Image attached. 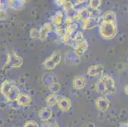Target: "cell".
Masks as SVG:
<instances>
[{
	"label": "cell",
	"mask_w": 128,
	"mask_h": 127,
	"mask_svg": "<svg viewBox=\"0 0 128 127\" xmlns=\"http://www.w3.org/2000/svg\"><path fill=\"white\" fill-rule=\"evenodd\" d=\"M95 88L97 92L103 95H112L116 92V83L113 78L108 74L102 76L96 82Z\"/></svg>",
	"instance_id": "obj_1"
},
{
	"label": "cell",
	"mask_w": 128,
	"mask_h": 127,
	"mask_svg": "<svg viewBox=\"0 0 128 127\" xmlns=\"http://www.w3.org/2000/svg\"><path fill=\"white\" fill-rule=\"evenodd\" d=\"M99 31L100 36L104 39H112L116 36L117 33V24L116 22H101Z\"/></svg>",
	"instance_id": "obj_2"
},
{
	"label": "cell",
	"mask_w": 128,
	"mask_h": 127,
	"mask_svg": "<svg viewBox=\"0 0 128 127\" xmlns=\"http://www.w3.org/2000/svg\"><path fill=\"white\" fill-rule=\"evenodd\" d=\"M76 29H77V24L75 22L70 25H66V27L64 28V33L62 36V41L66 43H68L70 40L71 36L75 32Z\"/></svg>",
	"instance_id": "obj_3"
},
{
	"label": "cell",
	"mask_w": 128,
	"mask_h": 127,
	"mask_svg": "<svg viewBox=\"0 0 128 127\" xmlns=\"http://www.w3.org/2000/svg\"><path fill=\"white\" fill-rule=\"evenodd\" d=\"M82 22V27L83 29H91L97 26L99 23L101 22V17L94 18L90 17Z\"/></svg>",
	"instance_id": "obj_4"
},
{
	"label": "cell",
	"mask_w": 128,
	"mask_h": 127,
	"mask_svg": "<svg viewBox=\"0 0 128 127\" xmlns=\"http://www.w3.org/2000/svg\"><path fill=\"white\" fill-rule=\"evenodd\" d=\"M57 104L59 109L64 112L68 111L72 108V101L69 98L66 97L59 96Z\"/></svg>",
	"instance_id": "obj_5"
},
{
	"label": "cell",
	"mask_w": 128,
	"mask_h": 127,
	"mask_svg": "<svg viewBox=\"0 0 128 127\" xmlns=\"http://www.w3.org/2000/svg\"><path fill=\"white\" fill-rule=\"evenodd\" d=\"M75 53L78 57L82 56L88 49V43L86 39L78 43L74 44L73 46Z\"/></svg>",
	"instance_id": "obj_6"
},
{
	"label": "cell",
	"mask_w": 128,
	"mask_h": 127,
	"mask_svg": "<svg viewBox=\"0 0 128 127\" xmlns=\"http://www.w3.org/2000/svg\"><path fill=\"white\" fill-rule=\"evenodd\" d=\"M96 108L101 111H106L110 106V101L104 96L100 97L96 99Z\"/></svg>",
	"instance_id": "obj_7"
},
{
	"label": "cell",
	"mask_w": 128,
	"mask_h": 127,
	"mask_svg": "<svg viewBox=\"0 0 128 127\" xmlns=\"http://www.w3.org/2000/svg\"><path fill=\"white\" fill-rule=\"evenodd\" d=\"M104 71V66L102 64H96L90 66L87 69V73L90 76H98L102 74Z\"/></svg>",
	"instance_id": "obj_8"
},
{
	"label": "cell",
	"mask_w": 128,
	"mask_h": 127,
	"mask_svg": "<svg viewBox=\"0 0 128 127\" xmlns=\"http://www.w3.org/2000/svg\"><path fill=\"white\" fill-rule=\"evenodd\" d=\"M74 17L76 19L80 20H84L87 18L90 17V11L89 9L87 7H83L82 8L76 10Z\"/></svg>",
	"instance_id": "obj_9"
},
{
	"label": "cell",
	"mask_w": 128,
	"mask_h": 127,
	"mask_svg": "<svg viewBox=\"0 0 128 127\" xmlns=\"http://www.w3.org/2000/svg\"><path fill=\"white\" fill-rule=\"evenodd\" d=\"M52 30V24L46 22L43 25L39 31V38L41 40L44 41L46 39L48 32Z\"/></svg>",
	"instance_id": "obj_10"
},
{
	"label": "cell",
	"mask_w": 128,
	"mask_h": 127,
	"mask_svg": "<svg viewBox=\"0 0 128 127\" xmlns=\"http://www.w3.org/2000/svg\"><path fill=\"white\" fill-rule=\"evenodd\" d=\"M17 103L21 106H29L31 104V97L28 94H20L17 97Z\"/></svg>",
	"instance_id": "obj_11"
},
{
	"label": "cell",
	"mask_w": 128,
	"mask_h": 127,
	"mask_svg": "<svg viewBox=\"0 0 128 127\" xmlns=\"http://www.w3.org/2000/svg\"><path fill=\"white\" fill-rule=\"evenodd\" d=\"M52 112L49 108H43L38 112V116L42 121H46L52 117Z\"/></svg>",
	"instance_id": "obj_12"
},
{
	"label": "cell",
	"mask_w": 128,
	"mask_h": 127,
	"mask_svg": "<svg viewBox=\"0 0 128 127\" xmlns=\"http://www.w3.org/2000/svg\"><path fill=\"white\" fill-rule=\"evenodd\" d=\"M86 86V79L82 76H77L73 80V87L75 89L80 90Z\"/></svg>",
	"instance_id": "obj_13"
},
{
	"label": "cell",
	"mask_w": 128,
	"mask_h": 127,
	"mask_svg": "<svg viewBox=\"0 0 128 127\" xmlns=\"http://www.w3.org/2000/svg\"><path fill=\"white\" fill-rule=\"evenodd\" d=\"M22 62V57H20L18 55H17L16 53H14L13 57H12L11 55L8 57L7 64L8 63L11 64V67H19L20 66H21Z\"/></svg>",
	"instance_id": "obj_14"
},
{
	"label": "cell",
	"mask_w": 128,
	"mask_h": 127,
	"mask_svg": "<svg viewBox=\"0 0 128 127\" xmlns=\"http://www.w3.org/2000/svg\"><path fill=\"white\" fill-rule=\"evenodd\" d=\"M20 91L19 89L17 88L16 86L12 85L10 91H9L8 94L6 96L8 101H16L18 95H20Z\"/></svg>",
	"instance_id": "obj_15"
},
{
	"label": "cell",
	"mask_w": 128,
	"mask_h": 127,
	"mask_svg": "<svg viewBox=\"0 0 128 127\" xmlns=\"http://www.w3.org/2000/svg\"><path fill=\"white\" fill-rule=\"evenodd\" d=\"M116 14L112 11H107L104 12L101 17V22H116Z\"/></svg>",
	"instance_id": "obj_16"
},
{
	"label": "cell",
	"mask_w": 128,
	"mask_h": 127,
	"mask_svg": "<svg viewBox=\"0 0 128 127\" xmlns=\"http://www.w3.org/2000/svg\"><path fill=\"white\" fill-rule=\"evenodd\" d=\"M62 18H63V13L61 11H57L55 15L51 18V22L55 27L61 26L62 22Z\"/></svg>",
	"instance_id": "obj_17"
},
{
	"label": "cell",
	"mask_w": 128,
	"mask_h": 127,
	"mask_svg": "<svg viewBox=\"0 0 128 127\" xmlns=\"http://www.w3.org/2000/svg\"><path fill=\"white\" fill-rule=\"evenodd\" d=\"M12 85L10 83V82L9 81H4L3 82V83L2 84V86H1V88H0V91H1V93L3 94L4 96H6L7 94H8L9 91H10V88H11Z\"/></svg>",
	"instance_id": "obj_18"
},
{
	"label": "cell",
	"mask_w": 128,
	"mask_h": 127,
	"mask_svg": "<svg viewBox=\"0 0 128 127\" xmlns=\"http://www.w3.org/2000/svg\"><path fill=\"white\" fill-rule=\"evenodd\" d=\"M59 97V95L56 94H50V95H49L46 98V103L49 106H54V105H56L58 103Z\"/></svg>",
	"instance_id": "obj_19"
},
{
	"label": "cell",
	"mask_w": 128,
	"mask_h": 127,
	"mask_svg": "<svg viewBox=\"0 0 128 127\" xmlns=\"http://www.w3.org/2000/svg\"><path fill=\"white\" fill-rule=\"evenodd\" d=\"M49 58L55 63L56 64L58 65L61 60V54L59 51H56L52 53Z\"/></svg>",
	"instance_id": "obj_20"
},
{
	"label": "cell",
	"mask_w": 128,
	"mask_h": 127,
	"mask_svg": "<svg viewBox=\"0 0 128 127\" xmlns=\"http://www.w3.org/2000/svg\"><path fill=\"white\" fill-rule=\"evenodd\" d=\"M44 64V67H45V69L48 70L54 69L57 66L55 63L49 57L47 58L46 59H45V61L44 62V64Z\"/></svg>",
	"instance_id": "obj_21"
},
{
	"label": "cell",
	"mask_w": 128,
	"mask_h": 127,
	"mask_svg": "<svg viewBox=\"0 0 128 127\" xmlns=\"http://www.w3.org/2000/svg\"><path fill=\"white\" fill-rule=\"evenodd\" d=\"M84 39L85 38L84 36L83 33H82V32H80V31H78V32H76L75 37L73 38V43H78L84 40Z\"/></svg>",
	"instance_id": "obj_22"
},
{
	"label": "cell",
	"mask_w": 128,
	"mask_h": 127,
	"mask_svg": "<svg viewBox=\"0 0 128 127\" xmlns=\"http://www.w3.org/2000/svg\"><path fill=\"white\" fill-rule=\"evenodd\" d=\"M102 1L100 0H92L89 4V8L92 9H98V7L102 4Z\"/></svg>",
	"instance_id": "obj_23"
},
{
	"label": "cell",
	"mask_w": 128,
	"mask_h": 127,
	"mask_svg": "<svg viewBox=\"0 0 128 127\" xmlns=\"http://www.w3.org/2000/svg\"><path fill=\"white\" fill-rule=\"evenodd\" d=\"M30 35L32 39H37L39 38V31L35 28H32L30 30Z\"/></svg>",
	"instance_id": "obj_24"
},
{
	"label": "cell",
	"mask_w": 128,
	"mask_h": 127,
	"mask_svg": "<svg viewBox=\"0 0 128 127\" xmlns=\"http://www.w3.org/2000/svg\"><path fill=\"white\" fill-rule=\"evenodd\" d=\"M50 90L52 91L53 94H56V92H58V91L59 90V88H60V85H59L58 83H53L52 84H51L50 86L49 87Z\"/></svg>",
	"instance_id": "obj_25"
},
{
	"label": "cell",
	"mask_w": 128,
	"mask_h": 127,
	"mask_svg": "<svg viewBox=\"0 0 128 127\" xmlns=\"http://www.w3.org/2000/svg\"><path fill=\"white\" fill-rule=\"evenodd\" d=\"M24 127H38V123L34 121H29L26 123Z\"/></svg>",
	"instance_id": "obj_26"
},
{
	"label": "cell",
	"mask_w": 128,
	"mask_h": 127,
	"mask_svg": "<svg viewBox=\"0 0 128 127\" xmlns=\"http://www.w3.org/2000/svg\"><path fill=\"white\" fill-rule=\"evenodd\" d=\"M55 31L58 35H60V36H62V35L64 34V28L61 27V26L56 27Z\"/></svg>",
	"instance_id": "obj_27"
},
{
	"label": "cell",
	"mask_w": 128,
	"mask_h": 127,
	"mask_svg": "<svg viewBox=\"0 0 128 127\" xmlns=\"http://www.w3.org/2000/svg\"><path fill=\"white\" fill-rule=\"evenodd\" d=\"M64 22L66 24V25H70V24H73V20L72 18V17L70 16H67V17L65 18L64 19Z\"/></svg>",
	"instance_id": "obj_28"
},
{
	"label": "cell",
	"mask_w": 128,
	"mask_h": 127,
	"mask_svg": "<svg viewBox=\"0 0 128 127\" xmlns=\"http://www.w3.org/2000/svg\"><path fill=\"white\" fill-rule=\"evenodd\" d=\"M6 17H7V15L6 12L3 11H0V20L6 18Z\"/></svg>",
	"instance_id": "obj_29"
},
{
	"label": "cell",
	"mask_w": 128,
	"mask_h": 127,
	"mask_svg": "<svg viewBox=\"0 0 128 127\" xmlns=\"http://www.w3.org/2000/svg\"><path fill=\"white\" fill-rule=\"evenodd\" d=\"M124 92L127 95H128V85H127L124 88Z\"/></svg>",
	"instance_id": "obj_30"
}]
</instances>
